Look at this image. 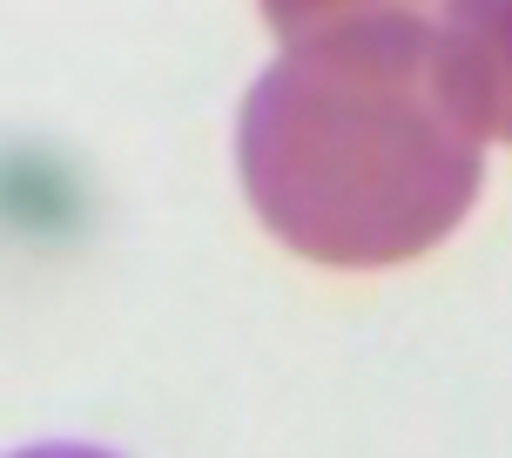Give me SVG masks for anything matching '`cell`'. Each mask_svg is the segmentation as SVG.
<instances>
[{
  "instance_id": "obj_2",
  "label": "cell",
  "mask_w": 512,
  "mask_h": 458,
  "mask_svg": "<svg viewBox=\"0 0 512 458\" xmlns=\"http://www.w3.org/2000/svg\"><path fill=\"white\" fill-rule=\"evenodd\" d=\"M432 81L479 142L512 149V0H445L432 21Z\"/></svg>"
},
{
  "instance_id": "obj_1",
  "label": "cell",
  "mask_w": 512,
  "mask_h": 458,
  "mask_svg": "<svg viewBox=\"0 0 512 458\" xmlns=\"http://www.w3.org/2000/svg\"><path fill=\"white\" fill-rule=\"evenodd\" d=\"M236 169L256 223L324 270H391L438 250L486 182V142L432 81L418 7L290 34L250 81Z\"/></svg>"
},
{
  "instance_id": "obj_3",
  "label": "cell",
  "mask_w": 512,
  "mask_h": 458,
  "mask_svg": "<svg viewBox=\"0 0 512 458\" xmlns=\"http://www.w3.org/2000/svg\"><path fill=\"white\" fill-rule=\"evenodd\" d=\"M256 7H263V21L290 41V34L351 21V14H391V7H425V0H256Z\"/></svg>"
}]
</instances>
